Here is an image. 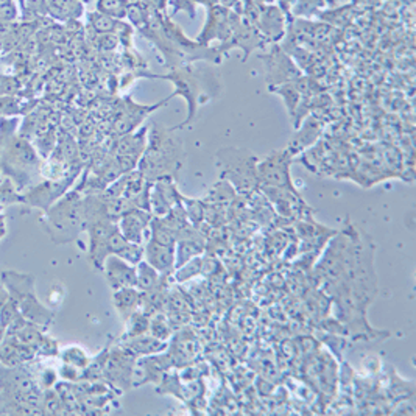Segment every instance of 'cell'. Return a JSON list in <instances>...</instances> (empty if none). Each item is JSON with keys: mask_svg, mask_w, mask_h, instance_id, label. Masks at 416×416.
<instances>
[{"mask_svg": "<svg viewBox=\"0 0 416 416\" xmlns=\"http://www.w3.org/2000/svg\"><path fill=\"white\" fill-rule=\"evenodd\" d=\"M67 185H69V181L42 185V188L38 189L35 194H31L30 203L35 204V206H41L44 209H47L50 204L53 203V200H56L60 195H63V192L66 190Z\"/></svg>", "mask_w": 416, "mask_h": 416, "instance_id": "e0dca14e", "label": "cell"}, {"mask_svg": "<svg viewBox=\"0 0 416 416\" xmlns=\"http://www.w3.org/2000/svg\"><path fill=\"white\" fill-rule=\"evenodd\" d=\"M113 303L122 322H128L134 312L140 307V292L136 287H125V289L116 290L113 295Z\"/></svg>", "mask_w": 416, "mask_h": 416, "instance_id": "9a60e30c", "label": "cell"}, {"mask_svg": "<svg viewBox=\"0 0 416 416\" xmlns=\"http://www.w3.org/2000/svg\"><path fill=\"white\" fill-rule=\"evenodd\" d=\"M292 153L289 150H274L258 161L259 188H281L297 192L293 185L292 174Z\"/></svg>", "mask_w": 416, "mask_h": 416, "instance_id": "5b68a950", "label": "cell"}, {"mask_svg": "<svg viewBox=\"0 0 416 416\" xmlns=\"http://www.w3.org/2000/svg\"><path fill=\"white\" fill-rule=\"evenodd\" d=\"M56 381V373L53 369H44L42 374H41V382L42 385L46 388H50L55 383Z\"/></svg>", "mask_w": 416, "mask_h": 416, "instance_id": "603a6c76", "label": "cell"}, {"mask_svg": "<svg viewBox=\"0 0 416 416\" xmlns=\"http://www.w3.org/2000/svg\"><path fill=\"white\" fill-rule=\"evenodd\" d=\"M122 347L130 349L131 353L139 358L142 356L158 354V353H163V351H167L169 343L164 340H159V338L153 337V335L144 334V335H138V337H131V338H124Z\"/></svg>", "mask_w": 416, "mask_h": 416, "instance_id": "5bb4252c", "label": "cell"}, {"mask_svg": "<svg viewBox=\"0 0 416 416\" xmlns=\"http://www.w3.org/2000/svg\"><path fill=\"white\" fill-rule=\"evenodd\" d=\"M8 299H10L8 290H6L5 287L0 285V309H2V307L6 304V301H8Z\"/></svg>", "mask_w": 416, "mask_h": 416, "instance_id": "cb8c5ba5", "label": "cell"}, {"mask_svg": "<svg viewBox=\"0 0 416 416\" xmlns=\"http://www.w3.org/2000/svg\"><path fill=\"white\" fill-rule=\"evenodd\" d=\"M47 217L55 240H74L83 229V200L76 194H70L56 203Z\"/></svg>", "mask_w": 416, "mask_h": 416, "instance_id": "277c9868", "label": "cell"}, {"mask_svg": "<svg viewBox=\"0 0 416 416\" xmlns=\"http://www.w3.org/2000/svg\"><path fill=\"white\" fill-rule=\"evenodd\" d=\"M61 358L64 363L72 365V367H76L80 369H85L89 365V357L85 353V349H81L80 347H69L61 353Z\"/></svg>", "mask_w": 416, "mask_h": 416, "instance_id": "ffe728a7", "label": "cell"}, {"mask_svg": "<svg viewBox=\"0 0 416 416\" xmlns=\"http://www.w3.org/2000/svg\"><path fill=\"white\" fill-rule=\"evenodd\" d=\"M258 161L251 151L240 147H226L220 149L215 155V167L220 179L233 185L234 190L242 194L259 188Z\"/></svg>", "mask_w": 416, "mask_h": 416, "instance_id": "3957f363", "label": "cell"}, {"mask_svg": "<svg viewBox=\"0 0 416 416\" xmlns=\"http://www.w3.org/2000/svg\"><path fill=\"white\" fill-rule=\"evenodd\" d=\"M174 131L155 124L147 136V145L139 159V172L147 181H156L159 178H176L184 165V147L178 138L172 136Z\"/></svg>", "mask_w": 416, "mask_h": 416, "instance_id": "7a4b0ae2", "label": "cell"}, {"mask_svg": "<svg viewBox=\"0 0 416 416\" xmlns=\"http://www.w3.org/2000/svg\"><path fill=\"white\" fill-rule=\"evenodd\" d=\"M149 332H151V335L159 338V340L167 342L172 335V329L167 323V318L161 315V313L150 317V331Z\"/></svg>", "mask_w": 416, "mask_h": 416, "instance_id": "44dd1931", "label": "cell"}, {"mask_svg": "<svg viewBox=\"0 0 416 416\" xmlns=\"http://www.w3.org/2000/svg\"><path fill=\"white\" fill-rule=\"evenodd\" d=\"M267 69V80L270 85H283L290 80H295L299 76V70L293 66V63L283 53V50L274 46L272 53L265 58Z\"/></svg>", "mask_w": 416, "mask_h": 416, "instance_id": "8fae6325", "label": "cell"}, {"mask_svg": "<svg viewBox=\"0 0 416 416\" xmlns=\"http://www.w3.org/2000/svg\"><path fill=\"white\" fill-rule=\"evenodd\" d=\"M155 78H163L170 81L175 86V91L169 95V100L174 97H181L188 103V117L184 122L172 126V131L183 130L195 120L197 113L201 106L208 105L215 97H219L222 91L220 75L210 67H197L190 64H183L172 70L167 75H155Z\"/></svg>", "mask_w": 416, "mask_h": 416, "instance_id": "6da1fadb", "label": "cell"}, {"mask_svg": "<svg viewBox=\"0 0 416 416\" xmlns=\"http://www.w3.org/2000/svg\"><path fill=\"white\" fill-rule=\"evenodd\" d=\"M101 270H103L106 283L113 292L125 289V287H136V265L130 264L119 256H108L103 260Z\"/></svg>", "mask_w": 416, "mask_h": 416, "instance_id": "30bf717a", "label": "cell"}, {"mask_svg": "<svg viewBox=\"0 0 416 416\" xmlns=\"http://www.w3.org/2000/svg\"><path fill=\"white\" fill-rule=\"evenodd\" d=\"M153 215L149 210L131 209L117 220V226L122 235L131 243L144 245L150 238V222Z\"/></svg>", "mask_w": 416, "mask_h": 416, "instance_id": "9c48e42d", "label": "cell"}, {"mask_svg": "<svg viewBox=\"0 0 416 416\" xmlns=\"http://www.w3.org/2000/svg\"><path fill=\"white\" fill-rule=\"evenodd\" d=\"M172 367H174V363H172L169 353L139 357L136 360V367H134V373H138V377H140V379L133 382V387H140L145 385V383H159Z\"/></svg>", "mask_w": 416, "mask_h": 416, "instance_id": "ba28073f", "label": "cell"}, {"mask_svg": "<svg viewBox=\"0 0 416 416\" xmlns=\"http://www.w3.org/2000/svg\"><path fill=\"white\" fill-rule=\"evenodd\" d=\"M235 190L233 189V185L223 181L220 179L219 183H217L213 189L209 192V201H213L217 206H220L223 203H229L234 198Z\"/></svg>", "mask_w": 416, "mask_h": 416, "instance_id": "d6986e66", "label": "cell"}, {"mask_svg": "<svg viewBox=\"0 0 416 416\" xmlns=\"http://www.w3.org/2000/svg\"><path fill=\"white\" fill-rule=\"evenodd\" d=\"M183 201V195L176 189L175 178L165 176L151 183L150 188V213L153 217H164L172 208Z\"/></svg>", "mask_w": 416, "mask_h": 416, "instance_id": "52a82bcc", "label": "cell"}, {"mask_svg": "<svg viewBox=\"0 0 416 416\" xmlns=\"http://www.w3.org/2000/svg\"><path fill=\"white\" fill-rule=\"evenodd\" d=\"M183 208L190 225L200 228L201 222L204 220V201L190 200V198L183 197Z\"/></svg>", "mask_w": 416, "mask_h": 416, "instance_id": "ac0fdd59", "label": "cell"}, {"mask_svg": "<svg viewBox=\"0 0 416 416\" xmlns=\"http://www.w3.org/2000/svg\"><path fill=\"white\" fill-rule=\"evenodd\" d=\"M163 274L155 270L149 262L144 259L136 264V289L139 292H150L159 284Z\"/></svg>", "mask_w": 416, "mask_h": 416, "instance_id": "2e32d148", "label": "cell"}, {"mask_svg": "<svg viewBox=\"0 0 416 416\" xmlns=\"http://www.w3.org/2000/svg\"><path fill=\"white\" fill-rule=\"evenodd\" d=\"M260 189H264L265 195L270 198V201L276 206L278 213L281 215L299 217L304 214L306 209H309L298 190L293 192L281 188H260Z\"/></svg>", "mask_w": 416, "mask_h": 416, "instance_id": "7c38bea8", "label": "cell"}, {"mask_svg": "<svg viewBox=\"0 0 416 416\" xmlns=\"http://www.w3.org/2000/svg\"><path fill=\"white\" fill-rule=\"evenodd\" d=\"M61 376L64 377V379L76 381V379H78V376H80V368L72 367V365L64 363V367L61 368Z\"/></svg>", "mask_w": 416, "mask_h": 416, "instance_id": "7402d4cb", "label": "cell"}, {"mask_svg": "<svg viewBox=\"0 0 416 416\" xmlns=\"http://www.w3.org/2000/svg\"><path fill=\"white\" fill-rule=\"evenodd\" d=\"M138 357L134 356L130 349L120 347L113 349L110 357L106 358L103 376L110 381L114 387L122 388L125 392L133 387L134 367H136Z\"/></svg>", "mask_w": 416, "mask_h": 416, "instance_id": "8992f818", "label": "cell"}, {"mask_svg": "<svg viewBox=\"0 0 416 416\" xmlns=\"http://www.w3.org/2000/svg\"><path fill=\"white\" fill-rule=\"evenodd\" d=\"M144 260L161 274H174L175 272V247L163 245L149 239L144 243Z\"/></svg>", "mask_w": 416, "mask_h": 416, "instance_id": "4fadbf2b", "label": "cell"}]
</instances>
